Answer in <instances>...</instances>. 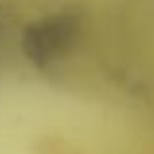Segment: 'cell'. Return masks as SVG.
<instances>
[{
	"instance_id": "cell-1",
	"label": "cell",
	"mask_w": 154,
	"mask_h": 154,
	"mask_svg": "<svg viewBox=\"0 0 154 154\" xmlns=\"http://www.w3.org/2000/svg\"><path fill=\"white\" fill-rule=\"evenodd\" d=\"M76 39V20L72 16H53L27 27L23 33V53L37 64H47L66 55Z\"/></svg>"
}]
</instances>
